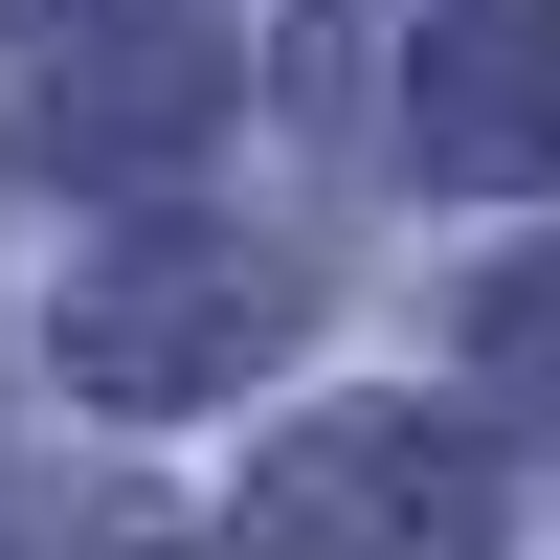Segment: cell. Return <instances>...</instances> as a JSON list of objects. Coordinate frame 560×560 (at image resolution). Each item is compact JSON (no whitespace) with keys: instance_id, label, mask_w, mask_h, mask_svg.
<instances>
[{"instance_id":"1","label":"cell","mask_w":560,"mask_h":560,"mask_svg":"<svg viewBox=\"0 0 560 560\" xmlns=\"http://www.w3.org/2000/svg\"><path fill=\"white\" fill-rule=\"evenodd\" d=\"M471 538H493V471L427 404H337L247 471V560H471Z\"/></svg>"},{"instance_id":"2","label":"cell","mask_w":560,"mask_h":560,"mask_svg":"<svg viewBox=\"0 0 560 560\" xmlns=\"http://www.w3.org/2000/svg\"><path fill=\"white\" fill-rule=\"evenodd\" d=\"M404 135H427L448 179H560V0H427Z\"/></svg>"},{"instance_id":"3","label":"cell","mask_w":560,"mask_h":560,"mask_svg":"<svg viewBox=\"0 0 560 560\" xmlns=\"http://www.w3.org/2000/svg\"><path fill=\"white\" fill-rule=\"evenodd\" d=\"M247 337H269V269L247 247H224V269H113V292H68V359L113 404H179L202 359H247Z\"/></svg>"},{"instance_id":"4","label":"cell","mask_w":560,"mask_h":560,"mask_svg":"<svg viewBox=\"0 0 560 560\" xmlns=\"http://www.w3.org/2000/svg\"><path fill=\"white\" fill-rule=\"evenodd\" d=\"M493 359H516V382H560V269H516V292H493Z\"/></svg>"}]
</instances>
